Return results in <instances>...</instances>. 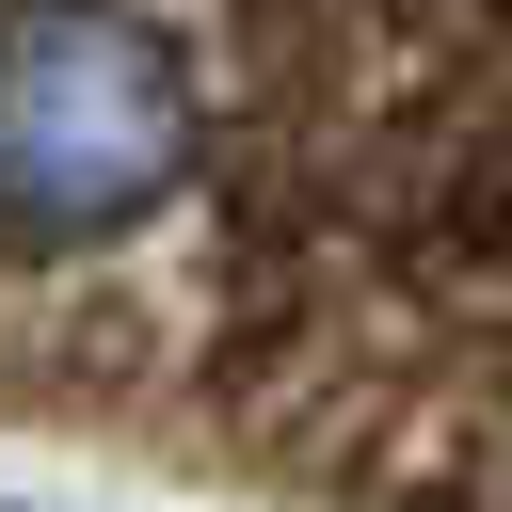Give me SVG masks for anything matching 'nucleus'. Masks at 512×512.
<instances>
[{
    "label": "nucleus",
    "instance_id": "obj_1",
    "mask_svg": "<svg viewBox=\"0 0 512 512\" xmlns=\"http://www.w3.org/2000/svg\"><path fill=\"white\" fill-rule=\"evenodd\" d=\"M160 176V64L112 16H16L0 32V208L96 224Z\"/></svg>",
    "mask_w": 512,
    "mask_h": 512
}]
</instances>
